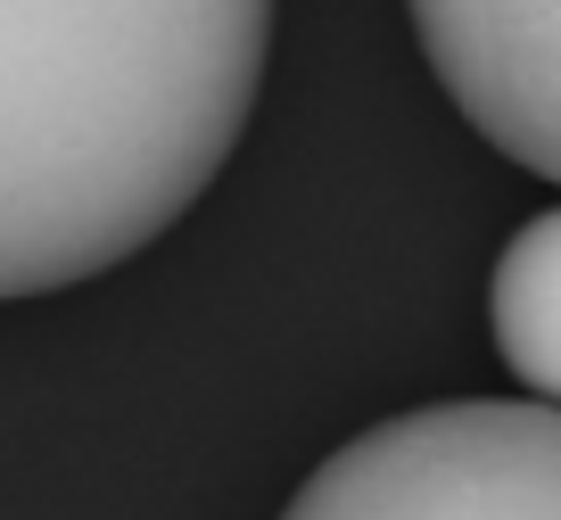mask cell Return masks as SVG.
<instances>
[{
  "instance_id": "1",
  "label": "cell",
  "mask_w": 561,
  "mask_h": 520,
  "mask_svg": "<svg viewBox=\"0 0 561 520\" xmlns=\"http://www.w3.org/2000/svg\"><path fill=\"white\" fill-rule=\"evenodd\" d=\"M273 9H0V290L42 297L149 248L231 157Z\"/></svg>"
},
{
  "instance_id": "2",
  "label": "cell",
  "mask_w": 561,
  "mask_h": 520,
  "mask_svg": "<svg viewBox=\"0 0 561 520\" xmlns=\"http://www.w3.org/2000/svg\"><path fill=\"white\" fill-rule=\"evenodd\" d=\"M280 520H561V405L462 397L388 414L347 438Z\"/></svg>"
},
{
  "instance_id": "3",
  "label": "cell",
  "mask_w": 561,
  "mask_h": 520,
  "mask_svg": "<svg viewBox=\"0 0 561 520\" xmlns=\"http://www.w3.org/2000/svg\"><path fill=\"white\" fill-rule=\"evenodd\" d=\"M413 42L512 166L561 182V0H421Z\"/></svg>"
},
{
  "instance_id": "4",
  "label": "cell",
  "mask_w": 561,
  "mask_h": 520,
  "mask_svg": "<svg viewBox=\"0 0 561 520\" xmlns=\"http://www.w3.org/2000/svg\"><path fill=\"white\" fill-rule=\"evenodd\" d=\"M488 323H495V355L528 381V397L561 405V207L528 215L504 240L488 281Z\"/></svg>"
}]
</instances>
